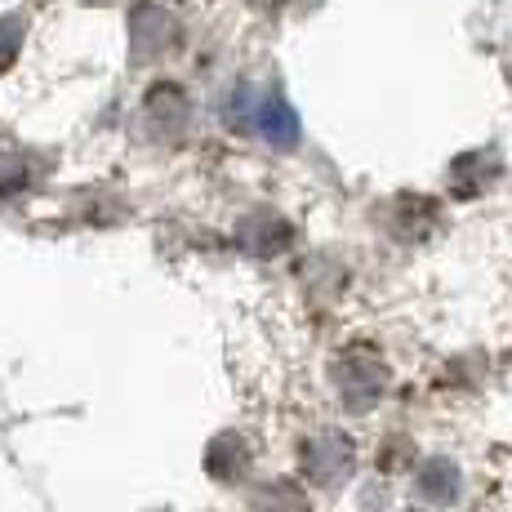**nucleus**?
<instances>
[{"mask_svg": "<svg viewBox=\"0 0 512 512\" xmlns=\"http://www.w3.org/2000/svg\"><path fill=\"white\" fill-rule=\"evenodd\" d=\"M228 121L254 130L259 139H268L272 147H294V143H299V116H294V107L285 103L281 94L241 90L228 103Z\"/></svg>", "mask_w": 512, "mask_h": 512, "instance_id": "obj_1", "label": "nucleus"}, {"mask_svg": "<svg viewBox=\"0 0 512 512\" xmlns=\"http://www.w3.org/2000/svg\"><path fill=\"white\" fill-rule=\"evenodd\" d=\"M334 388H339L343 406L366 415L374 401L383 397V388H388V370H383V361L374 357L370 348H352L348 357H339V366H334Z\"/></svg>", "mask_w": 512, "mask_h": 512, "instance_id": "obj_2", "label": "nucleus"}, {"mask_svg": "<svg viewBox=\"0 0 512 512\" xmlns=\"http://www.w3.org/2000/svg\"><path fill=\"white\" fill-rule=\"evenodd\" d=\"M179 41V18L170 14L165 5H139L130 18V45H134V58L139 63H152L161 58L165 49H174Z\"/></svg>", "mask_w": 512, "mask_h": 512, "instance_id": "obj_3", "label": "nucleus"}, {"mask_svg": "<svg viewBox=\"0 0 512 512\" xmlns=\"http://www.w3.org/2000/svg\"><path fill=\"white\" fill-rule=\"evenodd\" d=\"M303 472H308V481H317V486L343 481L352 472V441L339 437V432L317 437L308 450H303Z\"/></svg>", "mask_w": 512, "mask_h": 512, "instance_id": "obj_4", "label": "nucleus"}, {"mask_svg": "<svg viewBox=\"0 0 512 512\" xmlns=\"http://www.w3.org/2000/svg\"><path fill=\"white\" fill-rule=\"evenodd\" d=\"M205 464L219 481H236L245 468H250V450H245L241 437H219L210 446V455H205Z\"/></svg>", "mask_w": 512, "mask_h": 512, "instance_id": "obj_5", "label": "nucleus"}, {"mask_svg": "<svg viewBox=\"0 0 512 512\" xmlns=\"http://www.w3.org/2000/svg\"><path fill=\"white\" fill-rule=\"evenodd\" d=\"M254 512H308V499L299 495V486H290V481H272V486H263L259 495H254Z\"/></svg>", "mask_w": 512, "mask_h": 512, "instance_id": "obj_6", "label": "nucleus"}, {"mask_svg": "<svg viewBox=\"0 0 512 512\" xmlns=\"http://www.w3.org/2000/svg\"><path fill=\"white\" fill-rule=\"evenodd\" d=\"M455 481H459V472L450 468V459H428V464L419 468V486H423V495H432V499H455Z\"/></svg>", "mask_w": 512, "mask_h": 512, "instance_id": "obj_7", "label": "nucleus"}, {"mask_svg": "<svg viewBox=\"0 0 512 512\" xmlns=\"http://www.w3.org/2000/svg\"><path fill=\"white\" fill-rule=\"evenodd\" d=\"M18 45H23V18H0V72L18 58Z\"/></svg>", "mask_w": 512, "mask_h": 512, "instance_id": "obj_8", "label": "nucleus"}]
</instances>
